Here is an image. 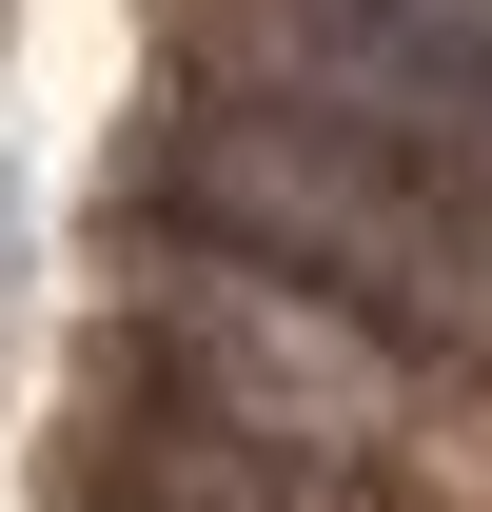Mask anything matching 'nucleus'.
Segmentation results:
<instances>
[{"instance_id": "f257e3e1", "label": "nucleus", "mask_w": 492, "mask_h": 512, "mask_svg": "<svg viewBox=\"0 0 492 512\" xmlns=\"http://www.w3.org/2000/svg\"><path fill=\"white\" fill-rule=\"evenodd\" d=\"M197 197L256 276H296L335 316H492V197L414 138L335 119V99H276L256 79L237 119L197 138Z\"/></svg>"}]
</instances>
